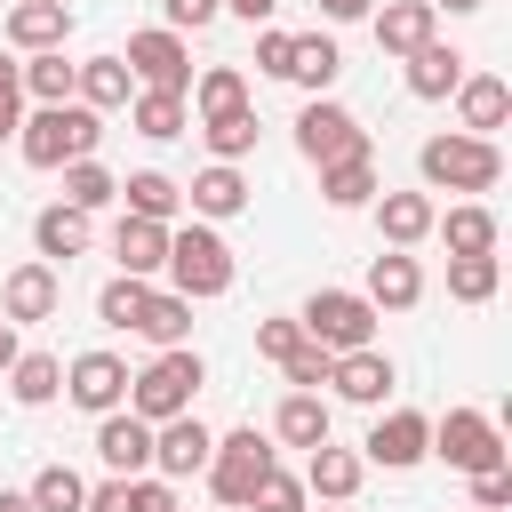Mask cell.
I'll return each mask as SVG.
<instances>
[{"label":"cell","instance_id":"obj_1","mask_svg":"<svg viewBox=\"0 0 512 512\" xmlns=\"http://www.w3.org/2000/svg\"><path fill=\"white\" fill-rule=\"evenodd\" d=\"M416 168H424L432 192H496L504 152H496V136H464V128H456V136H424Z\"/></svg>","mask_w":512,"mask_h":512},{"label":"cell","instance_id":"obj_2","mask_svg":"<svg viewBox=\"0 0 512 512\" xmlns=\"http://www.w3.org/2000/svg\"><path fill=\"white\" fill-rule=\"evenodd\" d=\"M96 144H104V120H96L88 104H40V112L24 120V160H32V168L96 160Z\"/></svg>","mask_w":512,"mask_h":512},{"label":"cell","instance_id":"obj_3","mask_svg":"<svg viewBox=\"0 0 512 512\" xmlns=\"http://www.w3.org/2000/svg\"><path fill=\"white\" fill-rule=\"evenodd\" d=\"M296 328L320 352H360V344H376V304L360 288H312L304 312H296Z\"/></svg>","mask_w":512,"mask_h":512},{"label":"cell","instance_id":"obj_4","mask_svg":"<svg viewBox=\"0 0 512 512\" xmlns=\"http://www.w3.org/2000/svg\"><path fill=\"white\" fill-rule=\"evenodd\" d=\"M200 376H208V368H200V352H192V344H168L144 376H128V408H136L144 424H168V416H184V408H192Z\"/></svg>","mask_w":512,"mask_h":512},{"label":"cell","instance_id":"obj_5","mask_svg":"<svg viewBox=\"0 0 512 512\" xmlns=\"http://www.w3.org/2000/svg\"><path fill=\"white\" fill-rule=\"evenodd\" d=\"M168 280H176V296H224L232 288V248L208 232V224H184V232H168V264H160Z\"/></svg>","mask_w":512,"mask_h":512},{"label":"cell","instance_id":"obj_6","mask_svg":"<svg viewBox=\"0 0 512 512\" xmlns=\"http://www.w3.org/2000/svg\"><path fill=\"white\" fill-rule=\"evenodd\" d=\"M200 472H208L216 504H232V512H240V504H248V488L272 472V440H264L256 424H240V432H224V440L208 448V464H200Z\"/></svg>","mask_w":512,"mask_h":512},{"label":"cell","instance_id":"obj_7","mask_svg":"<svg viewBox=\"0 0 512 512\" xmlns=\"http://www.w3.org/2000/svg\"><path fill=\"white\" fill-rule=\"evenodd\" d=\"M296 152H304L312 168H328V160H352V152H368V128H360L344 104L312 96V104L296 112Z\"/></svg>","mask_w":512,"mask_h":512},{"label":"cell","instance_id":"obj_8","mask_svg":"<svg viewBox=\"0 0 512 512\" xmlns=\"http://www.w3.org/2000/svg\"><path fill=\"white\" fill-rule=\"evenodd\" d=\"M432 456H448L456 472H488V464H504V432H496V416H480V408H448V416L432 424Z\"/></svg>","mask_w":512,"mask_h":512},{"label":"cell","instance_id":"obj_9","mask_svg":"<svg viewBox=\"0 0 512 512\" xmlns=\"http://www.w3.org/2000/svg\"><path fill=\"white\" fill-rule=\"evenodd\" d=\"M144 88H168V96H184L192 88V48H184V32H168V24H152V32H128V56H120Z\"/></svg>","mask_w":512,"mask_h":512},{"label":"cell","instance_id":"obj_10","mask_svg":"<svg viewBox=\"0 0 512 512\" xmlns=\"http://www.w3.org/2000/svg\"><path fill=\"white\" fill-rule=\"evenodd\" d=\"M360 448H368L360 464L408 472V464H424V456H432V416H416V408H392V416H376V424H368V440H360Z\"/></svg>","mask_w":512,"mask_h":512},{"label":"cell","instance_id":"obj_11","mask_svg":"<svg viewBox=\"0 0 512 512\" xmlns=\"http://www.w3.org/2000/svg\"><path fill=\"white\" fill-rule=\"evenodd\" d=\"M64 400L88 408V416H112V408H128V368H120L112 352H80V360L64 368Z\"/></svg>","mask_w":512,"mask_h":512},{"label":"cell","instance_id":"obj_12","mask_svg":"<svg viewBox=\"0 0 512 512\" xmlns=\"http://www.w3.org/2000/svg\"><path fill=\"white\" fill-rule=\"evenodd\" d=\"M208 448H216V432L184 408V416H168V424H152V464H160V480H192L200 464H208Z\"/></svg>","mask_w":512,"mask_h":512},{"label":"cell","instance_id":"obj_13","mask_svg":"<svg viewBox=\"0 0 512 512\" xmlns=\"http://www.w3.org/2000/svg\"><path fill=\"white\" fill-rule=\"evenodd\" d=\"M56 296H64V280H56L48 256H32V264H16V272L0 280V312H8V320H48Z\"/></svg>","mask_w":512,"mask_h":512},{"label":"cell","instance_id":"obj_14","mask_svg":"<svg viewBox=\"0 0 512 512\" xmlns=\"http://www.w3.org/2000/svg\"><path fill=\"white\" fill-rule=\"evenodd\" d=\"M328 384H336L344 400H360V408H384V392H392L400 376H392V360H384L376 344H360V352H336V360H328Z\"/></svg>","mask_w":512,"mask_h":512},{"label":"cell","instance_id":"obj_15","mask_svg":"<svg viewBox=\"0 0 512 512\" xmlns=\"http://www.w3.org/2000/svg\"><path fill=\"white\" fill-rule=\"evenodd\" d=\"M96 456H104L120 480H136V472L152 464V424H144L136 408H112V416L96 424Z\"/></svg>","mask_w":512,"mask_h":512},{"label":"cell","instance_id":"obj_16","mask_svg":"<svg viewBox=\"0 0 512 512\" xmlns=\"http://www.w3.org/2000/svg\"><path fill=\"white\" fill-rule=\"evenodd\" d=\"M432 24H440L432 0H384V8H376V48H384V56H416V48L432 40Z\"/></svg>","mask_w":512,"mask_h":512},{"label":"cell","instance_id":"obj_17","mask_svg":"<svg viewBox=\"0 0 512 512\" xmlns=\"http://www.w3.org/2000/svg\"><path fill=\"white\" fill-rule=\"evenodd\" d=\"M376 312H408L416 296H424V272H416V256L408 248H384L376 264H368V288H360Z\"/></svg>","mask_w":512,"mask_h":512},{"label":"cell","instance_id":"obj_18","mask_svg":"<svg viewBox=\"0 0 512 512\" xmlns=\"http://www.w3.org/2000/svg\"><path fill=\"white\" fill-rule=\"evenodd\" d=\"M456 112H464V136H496L504 112H512V88L496 72H464L456 80Z\"/></svg>","mask_w":512,"mask_h":512},{"label":"cell","instance_id":"obj_19","mask_svg":"<svg viewBox=\"0 0 512 512\" xmlns=\"http://www.w3.org/2000/svg\"><path fill=\"white\" fill-rule=\"evenodd\" d=\"M184 200H192V216H208V224H224V216H240V208H248V184H240V160H216V168H200V176L184 184Z\"/></svg>","mask_w":512,"mask_h":512},{"label":"cell","instance_id":"obj_20","mask_svg":"<svg viewBox=\"0 0 512 512\" xmlns=\"http://www.w3.org/2000/svg\"><path fill=\"white\" fill-rule=\"evenodd\" d=\"M432 192H384L376 200V232H384V248H416V240H432Z\"/></svg>","mask_w":512,"mask_h":512},{"label":"cell","instance_id":"obj_21","mask_svg":"<svg viewBox=\"0 0 512 512\" xmlns=\"http://www.w3.org/2000/svg\"><path fill=\"white\" fill-rule=\"evenodd\" d=\"M72 32V8L64 0H8V40L32 56V48H64Z\"/></svg>","mask_w":512,"mask_h":512},{"label":"cell","instance_id":"obj_22","mask_svg":"<svg viewBox=\"0 0 512 512\" xmlns=\"http://www.w3.org/2000/svg\"><path fill=\"white\" fill-rule=\"evenodd\" d=\"M456 80H464V56L432 32L416 56H408V96H424V104H440V96H456Z\"/></svg>","mask_w":512,"mask_h":512},{"label":"cell","instance_id":"obj_23","mask_svg":"<svg viewBox=\"0 0 512 512\" xmlns=\"http://www.w3.org/2000/svg\"><path fill=\"white\" fill-rule=\"evenodd\" d=\"M112 256H120V272L152 280V272L168 264V224H152V216H120V232H112Z\"/></svg>","mask_w":512,"mask_h":512},{"label":"cell","instance_id":"obj_24","mask_svg":"<svg viewBox=\"0 0 512 512\" xmlns=\"http://www.w3.org/2000/svg\"><path fill=\"white\" fill-rule=\"evenodd\" d=\"M32 248H40L48 264H72V256L88 248V216H80L72 200H56V208H40V216H32Z\"/></svg>","mask_w":512,"mask_h":512},{"label":"cell","instance_id":"obj_25","mask_svg":"<svg viewBox=\"0 0 512 512\" xmlns=\"http://www.w3.org/2000/svg\"><path fill=\"white\" fill-rule=\"evenodd\" d=\"M352 488H360V456H352V448H336V440H320V448H312V464H304V496L344 504Z\"/></svg>","mask_w":512,"mask_h":512},{"label":"cell","instance_id":"obj_26","mask_svg":"<svg viewBox=\"0 0 512 512\" xmlns=\"http://www.w3.org/2000/svg\"><path fill=\"white\" fill-rule=\"evenodd\" d=\"M80 512H176V496H168V480H144V472L120 480V472H112L104 488H88Z\"/></svg>","mask_w":512,"mask_h":512},{"label":"cell","instance_id":"obj_27","mask_svg":"<svg viewBox=\"0 0 512 512\" xmlns=\"http://www.w3.org/2000/svg\"><path fill=\"white\" fill-rule=\"evenodd\" d=\"M128 88H136V72H128L120 56H88V64L72 72V96H80L88 112H112V104H128Z\"/></svg>","mask_w":512,"mask_h":512},{"label":"cell","instance_id":"obj_28","mask_svg":"<svg viewBox=\"0 0 512 512\" xmlns=\"http://www.w3.org/2000/svg\"><path fill=\"white\" fill-rule=\"evenodd\" d=\"M320 200H328V208H368V200H376V152L328 160V168H320Z\"/></svg>","mask_w":512,"mask_h":512},{"label":"cell","instance_id":"obj_29","mask_svg":"<svg viewBox=\"0 0 512 512\" xmlns=\"http://www.w3.org/2000/svg\"><path fill=\"white\" fill-rule=\"evenodd\" d=\"M432 232L448 240V256H496V216H488L480 200H464V208L432 216Z\"/></svg>","mask_w":512,"mask_h":512},{"label":"cell","instance_id":"obj_30","mask_svg":"<svg viewBox=\"0 0 512 512\" xmlns=\"http://www.w3.org/2000/svg\"><path fill=\"white\" fill-rule=\"evenodd\" d=\"M192 112H200V120L248 112V80H240V64H208V72L192 80Z\"/></svg>","mask_w":512,"mask_h":512},{"label":"cell","instance_id":"obj_31","mask_svg":"<svg viewBox=\"0 0 512 512\" xmlns=\"http://www.w3.org/2000/svg\"><path fill=\"white\" fill-rule=\"evenodd\" d=\"M120 192H128V216H152V224H176V208H184V184L160 168H136Z\"/></svg>","mask_w":512,"mask_h":512},{"label":"cell","instance_id":"obj_32","mask_svg":"<svg viewBox=\"0 0 512 512\" xmlns=\"http://www.w3.org/2000/svg\"><path fill=\"white\" fill-rule=\"evenodd\" d=\"M136 336H144V344H160V352H168V344H184V336H192V296H176V288H168V296H144Z\"/></svg>","mask_w":512,"mask_h":512},{"label":"cell","instance_id":"obj_33","mask_svg":"<svg viewBox=\"0 0 512 512\" xmlns=\"http://www.w3.org/2000/svg\"><path fill=\"white\" fill-rule=\"evenodd\" d=\"M8 392H16L24 408H48V400L64 392V360H56V352H16V368H8Z\"/></svg>","mask_w":512,"mask_h":512},{"label":"cell","instance_id":"obj_34","mask_svg":"<svg viewBox=\"0 0 512 512\" xmlns=\"http://www.w3.org/2000/svg\"><path fill=\"white\" fill-rule=\"evenodd\" d=\"M272 432H280L288 448H320V440H328V400H320V392H288L280 416H272Z\"/></svg>","mask_w":512,"mask_h":512},{"label":"cell","instance_id":"obj_35","mask_svg":"<svg viewBox=\"0 0 512 512\" xmlns=\"http://www.w3.org/2000/svg\"><path fill=\"white\" fill-rule=\"evenodd\" d=\"M336 72H344V48H336L328 32H304V40H296V56H288V80H304L312 96H328V80H336Z\"/></svg>","mask_w":512,"mask_h":512},{"label":"cell","instance_id":"obj_36","mask_svg":"<svg viewBox=\"0 0 512 512\" xmlns=\"http://www.w3.org/2000/svg\"><path fill=\"white\" fill-rule=\"evenodd\" d=\"M16 72H24V96H40V104H72V72H80V64H64V48H32Z\"/></svg>","mask_w":512,"mask_h":512},{"label":"cell","instance_id":"obj_37","mask_svg":"<svg viewBox=\"0 0 512 512\" xmlns=\"http://www.w3.org/2000/svg\"><path fill=\"white\" fill-rule=\"evenodd\" d=\"M128 120H136V136H152V144H168V136H184V96H168V88H144V96H128Z\"/></svg>","mask_w":512,"mask_h":512},{"label":"cell","instance_id":"obj_38","mask_svg":"<svg viewBox=\"0 0 512 512\" xmlns=\"http://www.w3.org/2000/svg\"><path fill=\"white\" fill-rule=\"evenodd\" d=\"M144 296H152V280H136V272H112V280L96 288V320H104V328H136Z\"/></svg>","mask_w":512,"mask_h":512},{"label":"cell","instance_id":"obj_39","mask_svg":"<svg viewBox=\"0 0 512 512\" xmlns=\"http://www.w3.org/2000/svg\"><path fill=\"white\" fill-rule=\"evenodd\" d=\"M64 200H72L80 216H96V208H112V200H120V184H112L96 160H64Z\"/></svg>","mask_w":512,"mask_h":512},{"label":"cell","instance_id":"obj_40","mask_svg":"<svg viewBox=\"0 0 512 512\" xmlns=\"http://www.w3.org/2000/svg\"><path fill=\"white\" fill-rule=\"evenodd\" d=\"M24 496H32V512H80V504H88V480H80L72 464H48Z\"/></svg>","mask_w":512,"mask_h":512},{"label":"cell","instance_id":"obj_41","mask_svg":"<svg viewBox=\"0 0 512 512\" xmlns=\"http://www.w3.org/2000/svg\"><path fill=\"white\" fill-rule=\"evenodd\" d=\"M496 280H504L496 256H448V296H456V304H488Z\"/></svg>","mask_w":512,"mask_h":512},{"label":"cell","instance_id":"obj_42","mask_svg":"<svg viewBox=\"0 0 512 512\" xmlns=\"http://www.w3.org/2000/svg\"><path fill=\"white\" fill-rule=\"evenodd\" d=\"M200 136H208V152L216 160H240V152H256V112H224V120H192Z\"/></svg>","mask_w":512,"mask_h":512},{"label":"cell","instance_id":"obj_43","mask_svg":"<svg viewBox=\"0 0 512 512\" xmlns=\"http://www.w3.org/2000/svg\"><path fill=\"white\" fill-rule=\"evenodd\" d=\"M248 504H256V512H304V480L272 464V472H264V480L248 488Z\"/></svg>","mask_w":512,"mask_h":512},{"label":"cell","instance_id":"obj_44","mask_svg":"<svg viewBox=\"0 0 512 512\" xmlns=\"http://www.w3.org/2000/svg\"><path fill=\"white\" fill-rule=\"evenodd\" d=\"M328 360H336V352H320V344H312V336H304V344H296V352H288V360H280V376H288V384H296V392H312V384H328Z\"/></svg>","mask_w":512,"mask_h":512},{"label":"cell","instance_id":"obj_45","mask_svg":"<svg viewBox=\"0 0 512 512\" xmlns=\"http://www.w3.org/2000/svg\"><path fill=\"white\" fill-rule=\"evenodd\" d=\"M288 56H296V32H280V24H272V32H256V64H264L272 80H288Z\"/></svg>","mask_w":512,"mask_h":512},{"label":"cell","instance_id":"obj_46","mask_svg":"<svg viewBox=\"0 0 512 512\" xmlns=\"http://www.w3.org/2000/svg\"><path fill=\"white\" fill-rule=\"evenodd\" d=\"M472 504H480V512H504V504H512V472H504V464L472 472Z\"/></svg>","mask_w":512,"mask_h":512},{"label":"cell","instance_id":"obj_47","mask_svg":"<svg viewBox=\"0 0 512 512\" xmlns=\"http://www.w3.org/2000/svg\"><path fill=\"white\" fill-rule=\"evenodd\" d=\"M296 344H304V328H296V320H264V328H256V352H264V360H288Z\"/></svg>","mask_w":512,"mask_h":512},{"label":"cell","instance_id":"obj_48","mask_svg":"<svg viewBox=\"0 0 512 512\" xmlns=\"http://www.w3.org/2000/svg\"><path fill=\"white\" fill-rule=\"evenodd\" d=\"M160 8H168V32H200V24H216L224 0H160Z\"/></svg>","mask_w":512,"mask_h":512},{"label":"cell","instance_id":"obj_49","mask_svg":"<svg viewBox=\"0 0 512 512\" xmlns=\"http://www.w3.org/2000/svg\"><path fill=\"white\" fill-rule=\"evenodd\" d=\"M16 104H24V72L16 56H0V128H16Z\"/></svg>","mask_w":512,"mask_h":512},{"label":"cell","instance_id":"obj_50","mask_svg":"<svg viewBox=\"0 0 512 512\" xmlns=\"http://www.w3.org/2000/svg\"><path fill=\"white\" fill-rule=\"evenodd\" d=\"M376 0H320V16H336V24H352V16H368Z\"/></svg>","mask_w":512,"mask_h":512},{"label":"cell","instance_id":"obj_51","mask_svg":"<svg viewBox=\"0 0 512 512\" xmlns=\"http://www.w3.org/2000/svg\"><path fill=\"white\" fill-rule=\"evenodd\" d=\"M16 352H24V344H16V320H0V376L16 368Z\"/></svg>","mask_w":512,"mask_h":512},{"label":"cell","instance_id":"obj_52","mask_svg":"<svg viewBox=\"0 0 512 512\" xmlns=\"http://www.w3.org/2000/svg\"><path fill=\"white\" fill-rule=\"evenodd\" d=\"M224 8H232V16H248V24H264V16L280 8V0H224Z\"/></svg>","mask_w":512,"mask_h":512},{"label":"cell","instance_id":"obj_53","mask_svg":"<svg viewBox=\"0 0 512 512\" xmlns=\"http://www.w3.org/2000/svg\"><path fill=\"white\" fill-rule=\"evenodd\" d=\"M0 512H32V496H16V488H0Z\"/></svg>","mask_w":512,"mask_h":512},{"label":"cell","instance_id":"obj_54","mask_svg":"<svg viewBox=\"0 0 512 512\" xmlns=\"http://www.w3.org/2000/svg\"><path fill=\"white\" fill-rule=\"evenodd\" d=\"M432 8H448V16H472V8H480V0H432Z\"/></svg>","mask_w":512,"mask_h":512},{"label":"cell","instance_id":"obj_55","mask_svg":"<svg viewBox=\"0 0 512 512\" xmlns=\"http://www.w3.org/2000/svg\"><path fill=\"white\" fill-rule=\"evenodd\" d=\"M320 512H336V504H320Z\"/></svg>","mask_w":512,"mask_h":512},{"label":"cell","instance_id":"obj_56","mask_svg":"<svg viewBox=\"0 0 512 512\" xmlns=\"http://www.w3.org/2000/svg\"><path fill=\"white\" fill-rule=\"evenodd\" d=\"M0 136H8V128H0Z\"/></svg>","mask_w":512,"mask_h":512}]
</instances>
